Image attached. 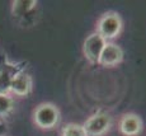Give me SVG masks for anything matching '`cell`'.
<instances>
[{
  "instance_id": "cell-7",
  "label": "cell",
  "mask_w": 146,
  "mask_h": 136,
  "mask_svg": "<svg viewBox=\"0 0 146 136\" xmlns=\"http://www.w3.org/2000/svg\"><path fill=\"white\" fill-rule=\"evenodd\" d=\"M10 92L19 97H27L32 92V78L29 74L18 71L13 76L10 83Z\"/></svg>"
},
{
  "instance_id": "cell-10",
  "label": "cell",
  "mask_w": 146,
  "mask_h": 136,
  "mask_svg": "<svg viewBox=\"0 0 146 136\" xmlns=\"http://www.w3.org/2000/svg\"><path fill=\"white\" fill-rule=\"evenodd\" d=\"M14 108L13 98L9 94H0V117H5Z\"/></svg>"
},
{
  "instance_id": "cell-3",
  "label": "cell",
  "mask_w": 146,
  "mask_h": 136,
  "mask_svg": "<svg viewBox=\"0 0 146 136\" xmlns=\"http://www.w3.org/2000/svg\"><path fill=\"white\" fill-rule=\"evenodd\" d=\"M112 126V117L107 112H97L84 122L83 129L86 136H103Z\"/></svg>"
},
{
  "instance_id": "cell-8",
  "label": "cell",
  "mask_w": 146,
  "mask_h": 136,
  "mask_svg": "<svg viewBox=\"0 0 146 136\" xmlns=\"http://www.w3.org/2000/svg\"><path fill=\"white\" fill-rule=\"evenodd\" d=\"M36 5H37V1L35 0H17V1H13L12 13L14 17L21 18L29 13L33 8H36Z\"/></svg>"
},
{
  "instance_id": "cell-4",
  "label": "cell",
  "mask_w": 146,
  "mask_h": 136,
  "mask_svg": "<svg viewBox=\"0 0 146 136\" xmlns=\"http://www.w3.org/2000/svg\"><path fill=\"white\" fill-rule=\"evenodd\" d=\"M107 41L102 37L100 35H98L97 32L89 35L85 38L83 45V53L85 56V59L92 64H98L102 53L103 49H104Z\"/></svg>"
},
{
  "instance_id": "cell-1",
  "label": "cell",
  "mask_w": 146,
  "mask_h": 136,
  "mask_svg": "<svg viewBox=\"0 0 146 136\" xmlns=\"http://www.w3.org/2000/svg\"><path fill=\"white\" fill-rule=\"evenodd\" d=\"M33 121L40 129L51 130L60 121V111L52 103H41L33 111Z\"/></svg>"
},
{
  "instance_id": "cell-9",
  "label": "cell",
  "mask_w": 146,
  "mask_h": 136,
  "mask_svg": "<svg viewBox=\"0 0 146 136\" xmlns=\"http://www.w3.org/2000/svg\"><path fill=\"white\" fill-rule=\"evenodd\" d=\"M17 73L18 71H10L7 67L0 69V94H8L10 92V83Z\"/></svg>"
},
{
  "instance_id": "cell-11",
  "label": "cell",
  "mask_w": 146,
  "mask_h": 136,
  "mask_svg": "<svg viewBox=\"0 0 146 136\" xmlns=\"http://www.w3.org/2000/svg\"><path fill=\"white\" fill-rule=\"evenodd\" d=\"M61 136H86L84 132L83 126L78 123H67L66 126L62 127Z\"/></svg>"
},
{
  "instance_id": "cell-2",
  "label": "cell",
  "mask_w": 146,
  "mask_h": 136,
  "mask_svg": "<svg viewBox=\"0 0 146 136\" xmlns=\"http://www.w3.org/2000/svg\"><path fill=\"white\" fill-rule=\"evenodd\" d=\"M122 31V19L119 14L107 12L99 18L97 23V33L106 39L116 38Z\"/></svg>"
},
{
  "instance_id": "cell-5",
  "label": "cell",
  "mask_w": 146,
  "mask_h": 136,
  "mask_svg": "<svg viewBox=\"0 0 146 136\" xmlns=\"http://www.w3.org/2000/svg\"><path fill=\"white\" fill-rule=\"evenodd\" d=\"M123 60V51L118 45L113 43V42H107L98 64H100L104 67H113L121 64Z\"/></svg>"
},
{
  "instance_id": "cell-6",
  "label": "cell",
  "mask_w": 146,
  "mask_h": 136,
  "mask_svg": "<svg viewBox=\"0 0 146 136\" xmlns=\"http://www.w3.org/2000/svg\"><path fill=\"white\" fill-rule=\"evenodd\" d=\"M142 130V120L136 113H126L119 121V131L125 136H136Z\"/></svg>"
}]
</instances>
